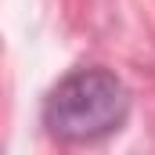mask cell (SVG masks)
I'll return each mask as SVG.
<instances>
[{
    "instance_id": "6da1fadb",
    "label": "cell",
    "mask_w": 155,
    "mask_h": 155,
    "mask_svg": "<svg viewBox=\"0 0 155 155\" xmlns=\"http://www.w3.org/2000/svg\"><path fill=\"white\" fill-rule=\"evenodd\" d=\"M130 116V90L108 69H72L43 101V126L69 144L116 134Z\"/></svg>"
}]
</instances>
